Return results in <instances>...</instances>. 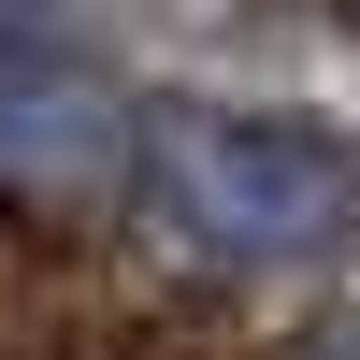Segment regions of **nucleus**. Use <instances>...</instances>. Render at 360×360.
I'll return each instance as SVG.
<instances>
[{
  "instance_id": "obj_2",
  "label": "nucleus",
  "mask_w": 360,
  "mask_h": 360,
  "mask_svg": "<svg viewBox=\"0 0 360 360\" xmlns=\"http://www.w3.org/2000/svg\"><path fill=\"white\" fill-rule=\"evenodd\" d=\"M144 115H115L86 72H44V58H0V173H29V188H101L115 159H130Z\"/></svg>"
},
{
  "instance_id": "obj_1",
  "label": "nucleus",
  "mask_w": 360,
  "mask_h": 360,
  "mask_svg": "<svg viewBox=\"0 0 360 360\" xmlns=\"http://www.w3.org/2000/svg\"><path fill=\"white\" fill-rule=\"evenodd\" d=\"M130 188L217 274H332V259H360V144L332 115L159 101L130 130Z\"/></svg>"
}]
</instances>
